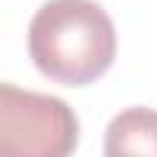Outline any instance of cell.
<instances>
[{"instance_id":"obj_1","label":"cell","mask_w":157,"mask_h":157,"mask_svg":"<svg viewBox=\"0 0 157 157\" xmlns=\"http://www.w3.org/2000/svg\"><path fill=\"white\" fill-rule=\"evenodd\" d=\"M28 56L52 83L86 86L114 65L117 31L96 0H46L28 25Z\"/></svg>"},{"instance_id":"obj_2","label":"cell","mask_w":157,"mask_h":157,"mask_svg":"<svg viewBox=\"0 0 157 157\" xmlns=\"http://www.w3.org/2000/svg\"><path fill=\"white\" fill-rule=\"evenodd\" d=\"M77 139L80 123L68 102L13 83L0 86V154L68 157L77 148Z\"/></svg>"},{"instance_id":"obj_3","label":"cell","mask_w":157,"mask_h":157,"mask_svg":"<svg viewBox=\"0 0 157 157\" xmlns=\"http://www.w3.org/2000/svg\"><path fill=\"white\" fill-rule=\"evenodd\" d=\"M102 151L108 157H129V154L157 157V111L136 105L114 114L105 129Z\"/></svg>"}]
</instances>
